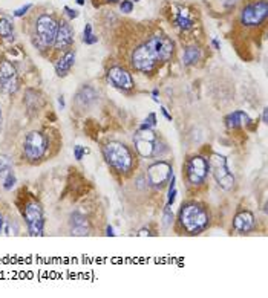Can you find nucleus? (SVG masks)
Masks as SVG:
<instances>
[{
	"label": "nucleus",
	"mask_w": 268,
	"mask_h": 298,
	"mask_svg": "<svg viewBox=\"0 0 268 298\" xmlns=\"http://www.w3.org/2000/svg\"><path fill=\"white\" fill-rule=\"evenodd\" d=\"M70 231L75 235H86L87 231H89L86 217L81 215L80 212H74L70 215Z\"/></svg>",
	"instance_id": "19"
},
{
	"label": "nucleus",
	"mask_w": 268,
	"mask_h": 298,
	"mask_svg": "<svg viewBox=\"0 0 268 298\" xmlns=\"http://www.w3.org/2000/svg\"><path fill=\"white\" fill-rule=\"evenodd\" d=\"M2 232H5L6 235H12L17 232V225L11 219H6V220H3V231Z\"/></svg>",
	"instance_id": "26"
},
{
	"label": "nucleus",
	"mask_w": 268,
	"mask_h": 298,
	"mask_svg": "<svg viewBox=\"0 0 268 298\" xmlns=\"http://www.w3.org/2000/svg\"><path fill=\"white\" fill-rule=\"evenodd\" d=\"M145 46L149 47V50L152 52V55L155 57L156 61L165 63L170 61L175 52V44L173 41L165 37V35H153L147 40Z\"/></svg>",
	"instance_id": "6"
},
{
	"label": "nucleus",
	"mask_w": 268,
	"mask_h": 298,
	"mask_svg": "<svg viewBox=\"0 0 268 298\" xmlns=\"http://www.w3.org/2000/svg\"><path fill=\"white\" fill-rule=\"evenodd\" d=\"M29 9H31V5L28 3V5H25V6H21V8L15 9V11H14V15H15V17H21V15H25Z\"/></svg>",
	"instance_id": "32"
},
{
	"label": "nucleus",
	"mask_w": 268,
	"mask_h": 298,
	"mask_svg": "<svg viewBox=\"0 0 268 298\" xmlns=\"http://www.w3.org/2000/svg\"><path fill=\"white\" fill-rule=\"evenodd\" d=\"M84 154H87V148H84L81 145H75L74 147V156H75L77 160H81Z\"/></svg>",
	"instance_id": "30"
},
{
	"label": "nucleus",
	"mask_w": 268,
	"mask_h": 298,
	"mask_svg": "<svg viewBox=\"0 0 268 298\" xmlns=\"http://www.w3.org/2000/svg\"><path fill=\"white\" fill-rule=\"evenodd\" d=\"M2 231H3V217L0 215V234H2Z\"/></svg>",
	"instance_id": "42"
},
{
	"label": "nucleus",
	"mask_w": 268,
	"mask_h": 298,
	"mask_svg": "<svg viewBox=\"0 0 268 298\" xmlns=\"http://www.w3.org/2000/svg\"><path fill=\"white\" fill-rule=\"evenodd\" d=\"M208 168L214 177V180L217 182V185L224 189H231L234 185V176L228 168L227 159L225 156L219 154V153H211L210 159H208Z\"/></svg>",
	"instance_id": "3"
},
{
	"label": "nucleus",
	"mask_w": 268,
	"mask_h": 298,
	"mask_svg": "<svg viewBox=\"0 0 268 298\" xmlns=\"http://www.w3.org/2000/svg\"><path fill=\"white\" fill-rule=\"evenodd\" d=\"M162 220H164V225L165 226H168L172 222H173V212H172V209H170V206H165V209H164V217H162Z\"/></svg>",
	"instance_id": "31"
},
{
	"label": "nucleus",
	"mask_w": 268,
	"mask_h": 298,
	"mask_svg": "<svg viewBox=\"0 0 268 298\" xmlns=\"http://www.w3.org/2000/svg\"><path fill=\"white\" fill-rule=\"evenodd\" d=\"M176 23H178V26L181 28V29H190L191 26H193V20L188 17V14H187V11H182V9H179V12H178V15H176Z\"/></svg>",
	"instance_id": "22"
},
{
	"label": "nucleus",
	"mask_w": 268,
	"mask_h": 298,
	"mask_svg": "<svg viewBox=\"0 0 268 298\" xmlns=\"http://www.w3.org/2000/svg\"><path fill=\"white\" fill-rule=\"evenodd\" d=\"M158 141H159V138L156 136V133L152 128H144V130L139 128L138 133L133 136L135 150L138 151V154L141 157H153Z\"/></svg>",
	"instance_id": "7"
},
{
	"label": "nucleus",
	"mask_w": 268,
	"mask_h": 298,
	"mask_svg": "<svg viewBox=\"0 0 268 298\" xmlns=\"http://www.w3.org/2000/svg\"><path fill=\"white\" fill-rule=\"evenodd\" d=\"M155 64H156V60H155V57L152 55V52L149 50V47L145 44L138 46L133 50V53H132V66L136 70L149 73V72L153 70Z\"/></svg>",
	"instance_id": "12"
},
{
	"label": "nucleus",
	"mask_w": 268,
	"mask_h": 298,
	"mask_svg": "<svg viewBox=\"0 0 268 298\" xmlns=\"http://www.w3.org/2000/svg\"><path fill=\"white\" fill-rule=\"evenodd\" d=\"M201 58V50L196 46H188L184 52V64L185 66H193L199 61Z\"/></svg>",
	"instance_id": "21"
},
{
	"label": "nucleus",
	"mask_w": 268,
	"mask_h": 298,
	"mask_svg": "<svg viewBox=\"0 0 268 298\" xmlns=\"http://www.w3.org/2000/svg\"><path fill=\"white\" fill-rule=\"evenodd\" d=\"M107 79L112 86L121 90H130L133 87V78L130 72L121 66H113L107 70Z\"/></svg>",
	"instance_id": "13"
},
{
	"label": "nucleus",
	"mask_w": 268,
	"mask_h": 298,
	"mask_svg": "<svg viewBox=\"0 0 268 298\" xmlns=\"http://www.w3.org/2000/svg\"><path fill=\"white\" fill-rule=\"evenodd\" d=\"M176 179L172 176V182H170V188H168V197H167V206H172L175 203L176 199V186H175Z\"/></svg>",
	"instance_id": "27"
},
{
	"label": "nucleus",
	"mask_w": 268,
	"mask_h": 298,
	"mask_svg": "<svg viewBox=\"0 0 268 298\" xmlns=\"http://www.w3.org/2000/svg\"><path fill=\"white\" fill-rule=\"evenodd\" d=\"M107 235H110V237H113L115 235V232H113V228L112 226H107V232H106Z\"/></svg>",
	"instance_id": "38"
},
{
	"label": "nucleus",
	"mask_w": 268,
	"mask_h": 298,
	"mask_svg": "<svg viewBox=\"0 0 268 298\" xmlns=\"http://www.w3.org/2000/svg\"><path fill=\"white\" fill-rule=\"evenodd\" d=\"M23 217L26 220V226L31 235H41L43 234V226H44V217H43V209L40 203L37 202H29L25 205L23 209Z\"/></svg>",
	"instance_id": "9"
},
{
	"label": "nucleus",
	"mask_w": 268,
	"mask_h": 298,
	"mask_svg": "<svg viewBox=\"0 0 268 298\" xmlns=\"http://www.w3.org/2000/svg\"><path fill=\"white\" fill-rule=\"evenodd\" d=\"M74 41V32H72V28L69 26L67 21H60L58 23V28H57V35H55V47L57 49H64V47H69Z\"/></svg>",
	"instance_id": "14"
},
{
	"label": "nucleus",
	"mask_w": 268,
	"mask_h": 298,
	"mask_svg": "<svg viewBox=\"0 0 268 298\" xmlns=\"http://www.w3.org/2000/svg\"><path fill=\"white\" fill-rule=\"evenodd\" d=\"M57 28L58 23L47 14H43L37 18L35 23V35L37 40L43 44V46H51L55 41V35H57Z\"/></svg>",
	"instance_id": "10"
},
{
	"label": "nucleus",
	"mask_w": 268,
	"mask_h": 298,
	"mask_svg": "<svg viewBox=\"0 0 268 298\" xmlns=\"http://www.w3.org/2000/svg\"><path fill=\"white\" fill-rule=\"evenodd\" d=\"M77 3L78 5H84V0H77Z\"/></svg>",
	"instance_id": "43"
},
{
	"label": "nucleus",
	"mask_w": 268,
	"mask_h": 298,
	"mask_svg": "<svg viewBox=\"0 0 268 298\" xmlns=\"http://www.w3.org/2000/svg\"><path fill=\"white\" fill-rule=\"evenodd\" d=\"M173 176V168L168 162L165 160H158V162H153L149 168H147V179H149V183L153 186V188H164L168 180L172 179Z\"/></svg>",
	"instance_id": "8"
},
{
	"label": "nucleus",
	"mask_w": 268,
	"mask_h": 298,
	"mask_svg": "<svg viewBox=\"0 0 268 298\" xmlns=\"http://www.w3.org/2000/svg\"><path fill=\"white\" fill-rule=\"evenodd\" d=\"M152 96H153V101H155V102H159V99H158V90H156V89L152 92Z\"/></svg>",
	"instance_id": "36"
},
{
	"label": "nucleus",
	"mask_w": 268,
	"mask_h": 298,
	"mask_svg": "<svg viewBox=\"0 0 268 298\" xmlns=\"http://www.w3.org/2000/svg\"><path fill=\"white\" fill-rule=\"evenodd\" d=\"M103 154L106 162L119 174H127L133 170L135 157L130 148L118 141H112L103 147Z\"/></svg>",
	"instance_id": "2"
},
{
	"label": "nucleus",
	"mask_w": 268,
	"mask_h": 298,
	"mask_svg": "<svg viewBox=\"0 0 268 298\" xmlns=\"http://www.w3.org/2000/svg\"><path fill=\"white\" fill-rule=\"evenodd\" d=\"M248 122H250V116L243 110H236L225 116L227 128H239L242 125H247Z\"/></svg>",
	"instance_id": "18"
},
{
	"label": "nucleus",
	"mask_w": 268,
	"mask_h": 298,
	"mask_svg": "<svg viewBox=\"0 0 268 298\" xmlns=\"http://www.w3.org/2000/svg\"><path fill=\"white\" fill-rule=\"evenodd\" d=\"M144 122H147V124L153 128V127L156 125V115H155V113H149Z\"/></svg>",
	"instance_id": "33"
},
{
	"label": "nucleus",
	"mask_w": 268,
	"mask_h": 298,
	"mask_svg": "<svg viewBox=\"0 0 268 298\" xmlns=\"http://www.w3.org/2000/svg\"><path fill=\"white\" fill-rule=\"evenodd\" d=\"M96 92L92 89V87H89V86H84L81 90H78V93H77V96H75V102L80 105V107H90L95 101H96Z\"/></svg>",
	"instance_id": "17"
},
{
	"label": "nucleus",
	"mask_w": 268,
	"mask_h": 298,
	"mask_svg": "<svg viewBox=\"0 0 268 298\" xmlns=\"http://www.w3.org/2000/svg\"><path fill=\"white\" fill-rule=\"evenodd\" d=\"M262 121H263V124H266V109H263V112H262Z\"/></svg>",
	"instance_id": "39"
},
{
	"label": "nucleus",
	"mask_w": 268,
	"mask_h": 298,
	"mask_svg": "<svg viewBox=\"0 0 268 298\" xmlns=\"http://www.w3.org/2000/svg\"><path fill=\"white\" fill-rule=\"evenodd\" d=\"M83 41H84L86 44H95V43L98 41V37L92 32V26H90V24H86V28H84Z\"/></svg>",
	"instance_id": "24"
},
{
	"label": "nucleus",
	"mask_w": 268,
	"mask_h": 298,
	"mask_svg": "<svg viewBox=\"0 0 268 298\" xmlns=\"http://www.w3.org/2000/svg\"><path fill=\"white\" fill-rule=\"evenodd\" d=\"M12 32H14V28H12L11 21L8 18H0V37L8 38L12 35Z\"/></svg>",
	"instance_id": "23"
},
{
	"label": "nucleus",
	"mask_w": 268,
	"mask_h": 298,
	"mask_svg": "<svg viewBox=\"0 0 268 298\" xmlns=\"http://www.w3.org/2000/svg\"><path fill=\"white\" fill-rule=\"evenodd\" d=\"M107 2H112V3H115V2H119V0H107Z\"/></svg>",
	"instance_id": "44"
},
{
	"label": "nucleus",
	"mask_w": 268,
	"mask_h": 298,
	"mask_svg": "<svg viewBox=\"0 0 268 298\" xmlns=\"http://www.w3.org/2000/svg\"><path fill=\"white\" fill-rule=\"evenodd\" d=\"M233 228L240 232V234H247L254 228V215L250 211H240L234 215L233 219Z\"/></svg>",
	"instance_id": "15"
},
{
	"label": "nucleus",
	"mask_w": 268,
	"mask_h": 298,
	"mask_svg": "<svg viewBox=\"0 0 268 298\" xmlns=\"http://www.w3.org/2000/svg\"><path fill=\"white\" fill-rule=\"evenodd\" d=\"M11 168V159L6 154H0V177L6 176V173Z\"/></svg>",
	"instance_id": "25"
},
{
	"label": "nucleus",
	"mask_w": 268,
	"mask_h": 298,
	"mask_svg": "<svg viewBox=\"0 0 268 298\" xmlns=\"http://www.w3.org/2000/svg\"><path fill=\"white\" fill-rule=\"evenodd\" d=\"M47 148V139L40 131H29L23 142V153L29 162H37L41 159Z\"/></svg>",
	"instance_id": "4"
},
{
	"label": "nucleus",
	"mask_w": 268,
	"mask_h": 298,
	"mask_svg": "<svg viewBox=\"0 0 268 298\" xmlns=\"http://www.w3.org/2000/svg\"><path fill=\"white\" fill-rule=\"evenodd\" d=\"M14 185H15V176H14L12 171H8L6 177H5V182H3V188L5 189H11Z\"/></svg>",
	"instance_id": "28"
},
{
	"label": "nucleus",
	"mask_w": 268,
	"mask_h": 298,
	"mask_svg": "<svg viewBox=\"0 0 268 298\" xmlns=\"http://www.w3.org/2000/svg\"><path fill=\"white\" fill-rule=\"evenodd\" d=\"M208 160L204 156H193L187 160L185 165V179L190 185H202L208 176Z\"/></svg>",
	"instance_id": "5"
},
{
	"label": "nucleus",
	"mask_w": 268,
	"mask_h": 298,
	"mask_svg": "<svg viewBox=\"0 0 268 298\" xmlns=\"http://www.w3.org/2000/svg\"><path fill=\"white\" fill-rule=\"evenodd\" d=\"M135 2H139V0H135Z\"/></svg>",
	"instance_id": "46"
},
{
	"label": "nucleus",
	"mask_w": 268,
	"mask_h": 298,
	"mask_svg": "<svg viewBox=\"0 0 268 298\" xmlns=\"http://www.w3.org/2000/svg\"><path fill=\"white\" fill-rule=\"evenodd\" d=\"M58 104H60V107H61V109L64 107V99H63V96H60V98H58Z\"/></svg>",
	"instance_id": "40"
},
{
	"label": "nucleus",
	"mask_w": 268,
	"mask_h": 298,
	"mask_svg": "<svg viewBox=\"0 0 268 298\" xmlns=\"http://www.w3.org/2000/svg\"><path fill=\"white\" fill-rule=\"evenodd\" d=\"M138 235H139V237H142V235H150V232H149V229H141V231L138 232Z\"/></svg>",
	"instance_id": "37"
},
{
	"label": "nucleus",
	"mask_w": 268,
	"mask_h": 298,
	"mask_svg": "<svg viewBox=\"0 0 268 298\" xmlns=\"http://www.w3.org/2000/svg\"><path fill=\"white\" fill-rule=\"evenodd\" d=\"M161 112H162V115L165 116V119H167V121H172V115L167 112V109H165V107H161Z\"/></svg>",
	"instance_id": "35"
},
{
	"label": "nucleus",
	"mask_w": 268,
	"mask_h": 298,
	"mask_svg": "<svg viewBox=\"0 0 268 298\" xmlns=\"http://www.w3.org/2000/svg\"><path fill=\"white\" fill-rule=\"evenodd\" d=\"M15 73H17L15 66L11 61H8V60L0 61V83H5L8 79L15 78Z\"/></svg>",
	"instance_id": "20"
},
{
	"label": "nucleus",
	"mask_w": 268,
	"mask_h": 298,
	"mask_svg": "<svg viewBox=\"0 0 268 298\" xmlns=\"http://www.w3.org/2000/svg\"><path fill=\"white\" fill-rule=\"evenodd\" d=\"M119 9H121V12H124V14L132 12V11H133V2H132V0H123V2L119 3Z\"/></svg>",
	"instance_id": "29"
},
{
	"label": "nucleus",
	"mask_w": 268,
	"mask_h": 298,
	"mask_svg": "<svg viewBox=\"0 0 268 298\" xmlns=\"http://www.w3.org/2000/svg\"><path fill=\"white\" fill-rule=\"evenodd\" d=\"M213 46H214L216 49H221V46H219V41H217V40H213Z\"/></svg>",
	"instance_id": "41"
},
{
	"label": "nucleus",
	"mask_w": 268,
	"mask_h": 298,
	"mask_svg": "<svg viewBox=\"0 0 268 298\" xmlns=\"http://www.w3.org/2000/svg\"><path fill=\"white\" fill-rule=\"evenodd\" d=\"M268 14V3L266 0L254 2L247 5L240 12V21L245 26H257L260 24Z\"/></svg>",
	"instance_id": "11"
},
{
	"label": "nucleus",
	"mask_w": 268,
	"mask_h": 298,
	"mask_svg": "<svg viewBox=\"0 0 268 298\" xmlns=\"http://www.w3.org/2000/svg\"><path fill=\"white\" fill-rule=\"evenodd\" d=\"M74 63H75V50H67L55 63V72H57V75L58 76H66L69 73V70L72 69Z\"/></svg>",
	"instance_id": "16"
},
{
	"label": "nucleus",
	"mask_w": 268,
	"mask_h": 298,
	"mask_svg": "<svg viewBox=\"0 0 268 298\" xmlns=\"http://www.w3.org/2000/svg\"><path fill=\"white\" fill-rule=\"evenodd\" d=\"M208 222H210L208 211L202 205L194 203V202L182 205L179 215H178L179 226L187 234H191V235L202 232L208 226Z\"/></svg>",
	"instance_id": "1"
},
{
	"label": "nucleus",
	"mask_w": 268,
	"mask_h": 298,
	"mask_svg": "<svg viewBox=\"0 0 268 298\" xmlns=\"http://www.w3.org/2000/svg\"><path fill=\"white\" fill-rule=\"evenodd\" d=\"M0 124H2V110H0Z\"/></svg>",
	"instance_id": "45"
},
{
	"label": "nucleus",
	"mask_w": 268,
	"mask_h": 298,
	"mask_svg": "<svg viewBox=\"0 0 268 298\" xmlns=\"http://www.w3.org/2000/svg\"><path fill=\"white\" fill-rule=\"evenodd\" d=\"M64 11L67 12V15L70 17V18H77L78 17V11H75V9H70V8H64Z\"/></svg>",
	"instance_id": "34"
}]
</instances>
